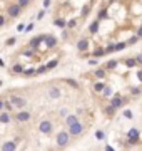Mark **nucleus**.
Segmentation results:
<instances>
[{"mask_svg":"<svg viewBox=\"0 0 142 151\" xmlns=\"http://www.w3.org/2000/svg\"><path fill=\"white\" fill-rule=\"evenodd\" d=\"M17 30H19V32H24V30H25V25H24V24H19V25H17Z\"/></svg>","mask_w":142,"mask_h":151,"instance_id":"obj_43","label":"nucleus"},{"mask_svg":"<svg viewBox=\"0 0 142 151\" xmlns=\"http://www.w3.org/2000/svg\"><path fill=\"white\" fill-rule=\"evenodd\" d=\"M89 64H90V66H97V64H99V61H97V57H94L92 61H89Z\"/></svg>","mask_w":142,"mask_h":151,"instance_id":"obj_44","label":"nucleus"},{"mask_svg":"<svg viewBox=\"0 0 142 151\" xmlns=\"http://www.w3.org/2000/svg\"><path fill=\"white\" fill-rule=\"evenodd\" d=\"M112 52H115V44H109L105 49V54H112Z\"/></svg>","mask_w":142,"mask_h":151,"instance_id":"obj_32","label":"nucleus"},{"mask_svg":"<svg viewBox=\"0 0 142 151\" xmlns=\"http://www.w3.org/2000/svg\"><path fill=\"white\" fill-rule=\"evenodd\" d=\"M105 72H107V69H105V67H99L94 72V76L97 77V79H104V77H105Z\"/></svg>","mask_w":142,"mask_h":151,"instance_id":"obj_16","label":"nucleus"},{"mask_svg":"<svg viewBox=\"0 0 142 151\" xmlns=\"http://www.w3.org/2000/svg\"><path fill=\"white\" fill-rule=\"evenodd\" d=\"M3 108H5V109H7L8 113H10V111L14 109L15 106H14V104H12V103H10V99H8V101H5V104H3Z\"/></svg>","mask_w":142,"mask_h":151,"instance_id":"obj_31","label":"nucleus"},{"mask_svg":"<svg viewBox=\"0 0 142 151\" xmlns=\"http://www.w3.org/2000/svg\"><path fill=\"white\" fill-rule=\"evenodd\" d=\"M62 96V92L59 87H48V97L50 99H59Z\"/></svg>","mask_w":142,"mask_h":151,"instance_id":"obj_11","label":"nucleus"},{"mask_svg":"<svg viewBox=\"0 0 142 151\" xmlns=\"http://www.w3.org/2000/svg\"><path fill=\"white\" fill-rule=\"evenodd\" d=\"M0 67H5V62L2 61V59H0Z\"/></svg>","mask_w":142,"mask_h":151,"instance_id":"obj_53","label":"nucleus"},{"mask_svg":"<svg viewBox=\"0 0 142 151\" xmlns=\"http://www.w3.org/2000/svg\"><path fill=\"white\" fill-rule=\"evenodd\" d=\"M135 62H137V64H142V54L135 55Z\"/></svg>","mask_w":142,"mask_h":151,"instance_id":"obj_45","label":"nucleus"},{"mask_svg":"<svg viewBox=\"0 0 142 151\" xmlns=\"http://www.w3.org/2000/svg\"><path fill=\"white\" fill-rule=\"evenodd\" d=\"M75 24H77V20H75V19H70V20L67 22V27L72 29V27H75Z\"/></svg>","mask_w":142,"mask_h":151,"instance_id":"obj_42","label":"nucleus"},{"mask_svg":"<svg viewBox=\"0 0 142 151\" xmlns=\"http://www.w3.org/2000/svg\"><path fill=\"white\" fill-rule=\"evenodd\" d=\"M104 87H105V84L102 82V81H99V82H95V84H94V91H95V92H99V94H102Z\"/></svg>","mask_w":142,"mask_h":151,"instance_id":"obj_21","label":"nucleus"},{"mask_svg":"<svg viewBox=\"0 0 142 151\" xmlns=\"http://www.w3.org/2000/svg\"><path fill=\"white\" fill-rule=\"evenodd\" d=\"M125 45H127V42H117V44H115V52L124 50V49H125Z\"/></svg>","mask_w":142,"mask_h":151,"instance_id":"obj_30","label":"nucleus"},{"mask_svg":"<svg viewBox=\"0 0 142 151\" xmlns=\"http://www.w3.org/2000/svg\"><path fill=\"white\" fill-rule=\"evenodd\" d=\"M54 24L57 25V27H60V29L67 27V20H64V19H55V20H54Z\"/></svg>","mask_w":142,"mask_h":151,"instance_id":"obj_24","label":"nucleus"},{"mask_svg":"<svg viewBox=\"0 0 142 151\" xmlns=\"http://www.w3.org/2000/svg\"><path fill=\"white\" fill-rule=\"evenodd\" d=\"M64 82H65V84H69V86H72V87H75V89L79 87V82H77L75 79H64Z\"/></svg>","mask_w":142,"mask_h":151,"instance_id":"obj_28","label":"nucleus"},{"mask_svg":"<svg viewBox=\"0 0 142 151\" xmlns=\"http://www.w3.org/2000/svg\"><path fill=\"white\" fill-rule=\"evenodd\" d=\"M0 123L8 124L10 123V114H8V113H0Z\"/></svg>","mask_w":142,"mask_h":151,"instance_id":"obj_20","label":"nucleus"},{"mask_svg":"<svg viewBox=\"0 0 142 151\" xmlns=\"http://www.w3.org/2000/svg\"><path fill=\"white\" fill-rule=\"evenodd\" d=\"M24 71H25V69H24L22 64H15L14 67H12V72H15V74H24Z\"/></svg>","mask_w":142,"mask_h":151,"instance_id":"obj_23","label":"nucleus"},{"mask_svg":"<svg viewBox=\"0 0 142 151\" xmlns=\"http://www.w3.org/2000/svg\"><path fill=\"white\" fill-rule=\"evenodd\" d=\"M95 138H97L99 141H104V139H105V133H104L102 129H97L95 131Z\"/></svg>","mask_w":142,"mask_h":151,"instance_id":"obj_29","label":"nucleus"},{"mask_svg":"<svg viewBox=\"0 0 142 151\" xmlns=\"http://www.w3.org/2000/svg\"><path fill=\"white\" fill-rule=\"evenodd\" d=\"M82 133H84V126H82L79 121L69 124V134H70V136H80Z\"/></svg>","mask_w":142,"mask_h":151,"instance_id":"obj_1","label":"nucleus"},{"mask_svg":"<svg viewBox=\"0 0 142 151\" xmlns=\"http://www.w3.org/2000/svg\"><path fill=\"white\" fill-rule=\"evenodd\" d=\"M34 50H35L34 47H30V49H27V50H24L22 54H24V55H27V57H32V55H34Z\"/></svg>","mask_w":142,"mask_h":151,"instance_id":"obj_34","label":"nucleus"},{"mask_svg":"<svg viewBox=\"0 0 142 151\" xmlns=\"http://www.w3.org/2000/svg\"><path fill=\"white\" fill-rule=\"evenodd\" d=\"M127 101H129V97H121V94H114L112 99H110V104L114 106L115 109H119V108H122V106H125Z\"/></svg>","mask_w":142,"mask_h":151,"instance_id":"obj_2","label":"nucleus"},{"mask_svg":"<svg viewBox=\"0 0 142 151\" xmlns=\"http://www.w3.org/2000/svg\"><path fill=\"white\" fill-rule=\"evenodd\" d=\"M34 29V24H28V25H25V32H30Z\"/></svg>","mask_w":142,"mask_h":151,"instance_id":"obj_48","label":"nucleus"},{"mask_svg":"<svg viewBox=\"0 0 142 151\" xmlns=\"http://www.w3.org/2000/svg\"><path fill=\"white\" fill-rule=\"evenodd\" d=\"M22 12V7L19 5V3H14V5H10V7H7V14L8 17H19Z\"/></svg>","mask_w":142,"mask_h":151,"instance_id":"obj_6","label":"nucleus"},{"mask_svg":"<svg viewBox=\"0 0 142 151\" xmlns=\"http://www.w3.org/2000/svg\"><path fill=\"white\" fill-rule=\"evenodd\" d=\"M60 116H67V109H60Z\"/></svg>","mask_w":142,"mask_h":151,"instance_id":"obj_52","label":"nucleus"},{"mask_svg":"<svg viewBox=\"0 0 142 151\" xmlns=\"http://www.w3.org/2000/svg\"><path fill=\"white\" fill-rule=\"evenodd\" d=\"M124 64H125V66H127L129 69L130 67H135V66H137V62H135V59H124Z\"/></svg>","mask_w":142,"mask_h":151,"instance_id":"obj_25","label":"nucleus"},{"mask_svg":"<svg viewBox=\"0 0 142 151\" xmlns=\"http://www.w3.org/2000/svg\"><path fill=\"white\" fill-rule=\"evenodd\" d=\"M75 121H79V117H77V114H69V116H65V124H72L75 123Z\"/></svg>","mask_w":142,"mask_h":151,"instance_id":"obj_19","label":"nucleus"},{"mask_svg":"<svg viewBox=\"0 0 142 151\" xmlns=\"http://www.w3.org/2000/svg\"><path fill=\"white\" fill-rule=\"evenodd\" d=\"M50 2H52V0H44V8H48V7H50Z\"/></svg>","mask_w":142,"mask_h":151,"instance_id":"obj_47","label":"nucleus"},{"mask_svg":"<svg viewBox=\"0 0 142 151\" xmlns=\"http://www.w3.org/2000/svg\"><path fill=\"white\" fill-rule=\"evenodd\" d=\"M124 117H127V119H132V111H130V109H125V111H124Z\"/></svg>","mask_w":142,"mask_h":151,"instance_id":"obj_39","label":"nucleus"},{"mask_svg":"<svg viewBox=\"0 0 142 151\" xmlns=\"http://www.w3.org/2000/svg\"><path fill=\"white\" fill-rule=\"evenodd\" d=\"M137 79L142 82V69H141V71H137Z\"/></svg>","mask_w":142,"mask_h":151,"instance_id":"obj_51","label":"nucleus"},{"mask_svg":"<svg viewBox=\"0 0 142 151\" xmlns=\"http://www.w3.org/2000/svg\"><path fill=\"white\" fill-rule=\"evenodd\" d=\"M127 138H129V141H130L132 144H137L139 143V131L135 129V128H132V129L129 131Z\"/></svg>","mask_w":142,"mask_h":151,"instance_id":"obj_9","label":"nucleus"},{"mask_svg":"<svg viewBox=\"0 0 142 151\" xmlns=\"http://www.w3.org/2000/svg\"><path fill=\"white\" fill-rule=\"evenodd\" d=\"M15 42H17V39H15V37H10V39H7V42H5V44H7V45H14Z\"/></svg>","mask_w":142,"mask_h":151,"instance_id":"obj_41","label":"nucleus"},{"mask_svg":"<svg viewBox=\"0 0 142 151\" xmlns=\"http://www.w3.org/2000/svg\"><path fill=\"white\" fill-rule=\"evenodd\" d=\"M137 41H139V37H137V35H132V37L127 41V45H132V44H135Z\"/></svg>","mask_w":142,"mask_h":151,"instance_id":"obj_36","label":"nucleus"},{"mask_svg":"<svg viewBox=\"0 0 142 151\" xmlns=\"http://www.w3.org/2000/svg\"><path fill=\"white\" fill-rule=\"evenodd\" d=\"M110 94H112V89H110V87H107V86H105V87H104V91H102V96H110Z\"/></svg>","mask_w":142,"mask_h":151,"instance_id":"obj_35","label":"nucleus"},{"mask_svg":"<svg viewBox=\"0 0 142 151\" xmlns=\"http://www.w3.org/2000/svg\"><path fill=\"white\" fill-rule=\"evenodd\" d=\"M77 49L80 50V52H87L89 50V39H80V41L77 42Z\"/></svg>","mask_w":142,"mask_h":151,"instance_id":"obj_10","label":"nucleus"},{"mask_svg":"<svg viewBox=\"0 0 142 151\" xmlns=\"http://www.w3.org/2000/svg\"><path fill=\"white\" fill-rule=\"evenodd\" d=\"M99 20H102V19H107V7H104L99 10V17H97Z\"/></svg>","mask_w":142,"mask_h":151,"instance_id":"obj_27","label":"nucleus"},{"mask_svg":"<svg viewBox=\"0 0 142 151\" xmlns=\"http://www.w3.org/2000/svg\"><path fill=\"white\" fill-rule=\"evenodd\" d=\"M3 104H5V101H2V99H0V109L3 108Z\"/></svg>","mask_w":142,"mask_h":151,"instance_id":"obj_54","label":"nucleus"},{"mask_svg":"<svg viewBox=\"0 0 142 151\" xmlns=\"http://www.w3.org/2000/svg\"><path fill=\"white\" fill-rule=\"evenodd\" d=\"M48 69H47V66H40V67L37 69V76H42V74H45Z\"/></svg>","mask_w":142,"mask_h":151,"instance_id":"obj_33","label":"nucleus"},{"mask_svg":"<svg viewBox=\"0 0 142 151\" xmlns=\"http://www.w3.org/2000/svg\"><path fill=\"white\" fill-rule=\"evenodd\" d=\"M17 3H19V5H20V7L24 8V7H27L28 3H30V0H19V2H17Z\"/></svg>","mask_w":142,"mask_h":151,"instance_id":"obj_38","label":"nucleus"},{"mask_svg":"<svg viewBox=\"0 0 142 151\" xmlns=\"http://www.w3.org/2000/svg\"><path fill=\"white\" fill-rule=\"evenodd\" d=\"M104 113H105V114H107L109 117H112V116H115V113H117V109H115L114 106H112V104L109 103L107 106L104 108Z\"/></svg>","mask_w":142,"mask_h":151,"instance_id":"obj_15","label":"nucleus"},{"mask_svg":"<svg viewBox=\"0 0 142 151\" xmlns=\"http://www.w3.org/2000/svg\"><path fill=\"white\" fill-rule=\"evenodd\" d=\"M8 99H10V103L14 104L15 108H19V109H24V108L27 106V99H25V97H20V96H15V94H12Z\"/></svg>","mask_w":142,"mask_h":151,"instance_id":"obj_4","label":"nucleus"},{"mask_svg":"<svg viewBox=\"0 0 142 151\" xmlns=\"http://www.w3.org/2000/svg\"><path fill=\"white\" fill-rule=\"evenodd\" d=\"M57 66H59V59H52V61L47 64V69L48 71H52V69H55Z\"/></svg>","mask_w":142,"mask_h":151,"instance_id":"obj_26","label":"nucleus"},{"mask_svg":"<svg viewBox=\"0 0 142 151\" xmlns=\"http://www.w3.org/2000/svg\"><path fill=\"white\" fill-rule=\"evenodd\" d=\"M15 119H17L19 123H27L28 119H30V113H28V111H19V113L15 114Z\"/></svg>","mask_w":142,"mask_h":151,"instance_id":"obj_7","label":"nucleus"},{"mask_svg":"<svg viewBox=\"0 0 142 151\" xmlns=\"http://www.w3.org/2000/svg\"><path fill=\"white\" fill-rule=\"evenodd\" d=\"M117 66H119V61H115V59H112V61H109L107 64L104 66V67L107 69V71H114V69L117 67Z\"/></svg>","mask_w":142,"mask_h":151,"instance_id":"obj_17","label":"nucleus"},{"mask_svg":"<svg viewBox=\"0 0 142 151\" xmlns=\"http://www.w3.org/2000/svg\"><path fill=\"white\" fill-rule=\"evenodd\" d=\"M45 39H47V34H42V35H39V37H34V39H30V44H28V45L35 49V47H39L40 42H44Z\"/></svg>","mask_w":142,"mask_h":151,"instance_id":"obj_8","label":"nucleus"},{"mask_svg":"<svg viewBox=\"0 0 142 151\" xmlns=\"http://www.w3.org/2000/svg\"><path fill=\"white\" fill-rule=\"evenodd\" d=\"M52 129H54V126H52V123L47 121V119H44V121L39 124V131H40L42 134H50Z\"/></svg>","mask_w":142,"mask_h":151,"instance_id":"obj_5","label":"nucleus"},{"mask_svg":"<svg viewBox=\"0 0 142 151\" xmlns=\"http://www.w3.org/2000/svg\"><path fill=\"white\" fill-rule=\"evenodd\" d=\"M89 12H90V7H89V5H85V7L82 8V17H85V15H87Z\"/></svg>","mask_w":142,"mask_h":151,"instance_id":"obj_40","label":"nucleus"},{"mask_svg":"<svg viewBox=\"0 0 142 151\" xmlns=\"http://www.w3.org/2000/svg\"><path fill=\"white\" fill-rule=\"evenodd\" d=\"M69 139H70L69 131H60V133L57 134V144H59V148H65L69 144Z\"/></svg>","mask_w":142,"mask_h":151,"instance_id":"obj_3","label":"nucleus"},{"mask_svg":"<svg viewBox=\"0 0 142 151\" xmlns=\"http://www.w3.org/2000/svg\"><path fill=\"white\" fill-rule=\"evenodd\" d=\"M2 25H5V17H3V15H0V27H2Z\"/></svg>","mask_w":142,"mask_h":151,"instance_id":"obj_50","label":"nucleus"},{"mask_svg":"<svg viewBox=\"0 0 142 151\" xmlns=\"http://www.w3.org/2000/svg\"><path fill=\"white\" fill-rule=\"evenodd\" d=\"M44 15H45V12H44V10H40V12H39V14H37V19H39V20H40V19H44Z\"/></svg>","mask_w":142,"mask_h":151,"instance_id":"obj_49","label":"nucleus"},{"mask_svg":"<svg viewBox=\"0 0 142 151\" xmlns=\"http://www.w3.org/2000/svg\"><path fill=\"white\" fill-rule=\"evenodd\" d=\"M55 45H57V39H55L54 35H47V39H45V47L47 49H54Z\"/></svg>","mask_w":142,"mask_h":151,"instance_id":"obj_12","label":"nucleus"},{"mask_svg":"<svg viewBox=\"0 0 142 151\" xmlns=\"http://www.w3.org/2000/svg\"><path fill=\"white\" fill-rule=\"evenodd\" d=\"M92 55H94V57H97V59H99V57H104V55H105V49H102V47L95 49L94 52H92Z\"/></svg>","mask_w":142,"mask_h":151,"instance_id":"obj_22","label":"nucleus"},{"mask_svg":"<svg viewBox=\"0 0 142 151\" xmlns=\"http://www.w3.org/2000/svg\"><path fill=\"white\" fill-rule=\"evenodd\" d=\"M135 35H137L139 39H142V27H139V29H137V32H135Z\"/></svg>","mask_w":142,"mask_h":151,"instance_id":"obj_46","label":"nucleus"},{"mask_svg":"<svg viewBox=\"0 0 142 151\" xmlns=\"http://www.w3.org/2000/svg\"><path fill=\"white\" fill-rule=\"evenodd\" d=\"M99 25H100V20H99V19L94 20L89 25V34H97V32H99Z\"/></svg>","mask_w":142,"mask_h":151,"instance_id":"obj_14","label":"nucleus"},{"mask_svg":"<svg viewBox=\"0 0 142 151\" xmlns=\"http://www.w3.org/2000/svg\"><path fill=\"white\" fill-rule=\"evenodd\" d=\"M24 77H34V76H37V69L35 67H30V69H27V71H24Z\"/></svg>","mask_w":142,"mask_h":151,"instance_id":"obj_18","label":"nucleus"},{"mask_svg":"<svg viewBox=\"0 0 142 151\" xmlns=\"http://www.w3.org/2000/svg\"><path fill=\"white\" fill-rule=\"evenodd\" d=\"M2 150H3V151L17 150V141H7V143H3V144H2Z\"/></svg>","mask_w":142,"mask_h":151,"instance_id":"obj_13","label":"nucleus"},{"mask_svg":"<svg viewBox=\"0 0 142 151\" xmlns=\"http://www.w3.org/2000/svg\"><path fill=\"white\" fill-rule=\"evenodd\" d=\"M130 92H132V96H139V94L142 92V89H141V87H132Z\"/></svg>","mask_w":142,"mask_h":151,"instance_id":"obj_37","label":"nucleus"}]
</instances>
